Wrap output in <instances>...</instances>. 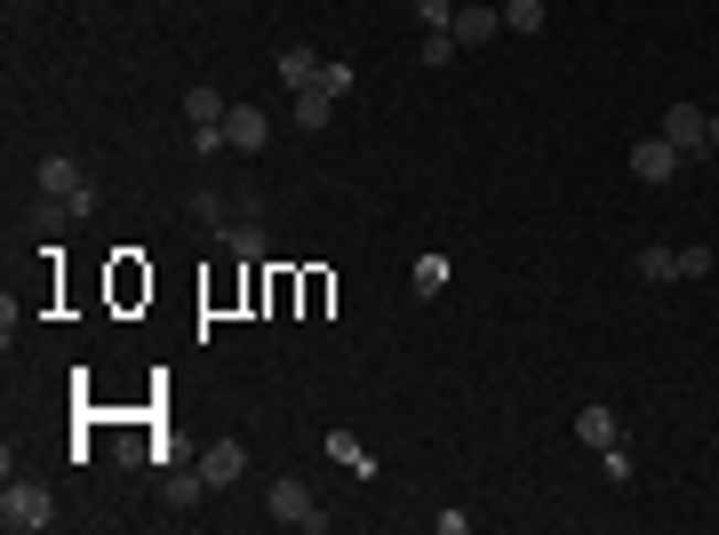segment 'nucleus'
<instances>
[{"label": "nucleus", "mask_w": 719, "mask_h": 535, "mask_svg": "<svg viewBox=\"0 0 719 535\" xmlns=\"http://www.w3.org/2000/svg\"><path fill=\"white\" fill-rule=\"evenodd\" d=\"M32 184H41V200H64L73 216H88V208H96V176L81 169L73 152H41V169H32Z\"/></svg>", "instance_id": "f257e3e1"}, {"label": "nucleus", "mask_w": 719, "mask_h": 535, "mask_svg": "<svg viewBox=\"0 0 719 535\" xmlns=\"http://www.w3.org/2000/svg\"><path fill=\"white\" fill-rule=\"evenodd\" d=\"M49 520H56V495L41 480H9V488H0V527H9V535H41Z\"/></svg>", "instance_id": "f03ea898"}, {"label": "nucleus", "mask_w": 719, "mask_h": 535, "mask_svg": "<svg viewBox=\"0 0 719 535\" xmlns=\"http://www.w3.org/2000/svg\"><path fill=\"white\" fill-rule=\"evenodd\" d=\"M272 520H281V527H304V535L328 527V512L313 504V488H304V480H272Z\"/></svg>", "instance_id": "7ed1b4c3"}, {"label": "nucleus", "mask_w": 719, "mask_h": 535, "mask_svg": "<svg viewBox=\"0 0 719 535\" xmlns=\"http://www.w3.org/2000/svg\"><path fill=\"white\" fill-rule=\"evenodd\" d=\"M656 137H672L679 152H688V160H696V152H711V113H704V105H672V113H664V128H656Z\"/></svg>", "instance_id": "20e7f679"}, {"label": "nucleus", "mask_w": 719, "mask_h": 535, "mask_svg": "<svg viewBox=\"0 0 719 535\" xmlns=\"http://www.w3.org/2000/svg\"><path fill=\"white\" fill-rule=\"evenodd\" d=\"M679 160H688V152H679L672 137H639V145H632V176H639V184H672Z\"/></svg>", "instance_id": "39448f33"}, {"label": "nucleus", "mask_w": 719, "mask_h": 535, "mask_svg": "<svg viewBox=\"0 0 719 535\" xmlns=\"http://www.w3.org/2000/svg\"><path fill=\"white\" fill-rule=\"evenodd\" d=\"M456 49H488L496 32H504V9H479V0H456Z\"/></svg>", "instance_id": "423d86ee"}, {"label": "nucleus", "mask_w": 719, "mask_h": 535, "mask_svg": "<svg viewBox=\"0 0 719 535\" xmlns=\"http://www.w3.org/2000/svg\"><path fill=\"white\" fill-rule=\"evenodd\" d=\"M224 137H232V152H264V145H272V120H264L256 105H232V113H224Z\"/></svg>", "instance_id": "0eeeda50"}, {"label": "nucleus", "mask_w": 719, "mask_h": 535, "mask_svg": "<svg viewBox=\"0 0 719 535\" xmlns=\"http://www.w3.org/2000/svg\"><path fill=\"white\" fill-rule=\"evenodd\" d=\"M240 472H249V448H240V440H216L209 456H200V480H209V488H232Z\"/></svg>", "instance_id": "6e6552de"}, {"label": "nucleus", "mask_w": 719, "mask_h": 535, "mask_svg": "<svg viewBox=\"0 0 719 535\" xmlns=\"http://www.w3.org/2000/svg\"><path fill=\"white\" fill-rule=\"evenodd\" d=\"M575 440H584V448H615V440H624V424H615V408L592 399V408H575Z\"/></svg>", "instance_id": "1a4fd4ad"}, {"label": "nucleus", "mask_w": 719, "mask_h": 535, "mask_svg": "<svg viewBox=\"0 0 719 535\" xmlns=\"http://www.w3.org/2000/svg\"><path fill=\"white\" fill-rule=\"evenodd\" d=\"M320 448H328L336 463H345V472H352V480H376V456H368V448L352 440V431H345V424H336V431H328V440H320Z\"/></svg>", "instance_id": "9d476101"}, {"label": "nucleus", "mask_w": 719, "mask_h": 535, "mask_svg": "<svg viewBox=\"0 0 719 535\" xmlns=\"http://www.w3.org/2000/svg\"><path fill=\"white\" fill-rule=\"evenodd\" d=\"M224 113H232V105H224L216 88H192V96H184V120H192V128H224Z\"/></svg>", "instance_id": "9b49d317"}, {"label": "nucleus", "mask_w": 719, "mask_h": 535, "mask_svg": "<svg viewBox=\"0 0 719 535\" xmlns=\"http://www.w3.org/2000/svg\"><path fill=\"white\" fill-rule=\"evenodd\" d=\"M336 120V96L328 88H296V128H328Z\"/></svg>", "instance_id": "f8f14e48"}, {"label": "nucleus", "mask_w": 719, "mask_h": 535, "mask_svg": "<svg viewBox=\"0 0 719 535\" xmlns=\"http://www.w3.org/2000/svg\"><path fill=\"white\" fill-rule=\"evenodd\" d=\"M504 32L536 41V32H543V0H504Z\"/></svg>", "instance_id": "ddd939ff"}, {"label": "nucleus", "mask_w": 719, "mask_h": 535, "mask_svg": "<svg viewBox=\"0 0 719 535\" xmlns=\"http://www.w3.org/2000/svg\"><path fill=\"white\" fill-rule=\"evenodd\" d=\"M281 81H288V88H313V81H320V56H313V49H288V56H281Z\"/></svg>", "instance_id": "4468645a"}, {"label": "nucleus", "mask_w": 719, "mask_h": 535, "mask_svg": "<svg viewBox=\"0 0 719 535\" xmlns=\"http://www.w3.org/2000/svg\"><path fill=\"white\" fill-rule=\"evenodd\" d=\"M224 248H232L240 264H256V256H264V224H224Z\"/></svg>", "instance_id": "2eb2a0df"}, {"label": "nucleus", "mask_w": 719, "mask_h": 535, "mask_svg": "<svg viewBox=\"0 0 719 535\" xmlns=\"http://www.w3.org/2000/svg\"><path fill=\"white\" fill-rule=\"evenodd\" d=\"M639 280H647V288L679 280V248H647V256H639Z\"/></svg>", "instance_id": "dca6fc26"}, {"label": "nucleus", "mask_w": 719, "mask_h": 535, "mask_svg": "<svg viewBox=\"0 0 719 535\" xmlns=\"http://www.w3.org/2000/svg\"><path fill=\"white\" fill-rule=\"evenodd\" d=\"M160 495H168V504H200V495H209V480H200V472H168Z\"/></svg>", "instance_id": "f3484780"}, {"label": "nucleus", "mask_w": 719, "mask_h": 535, "mask_svg": "<svg viewBox=\"0 0 719 535\" xmlns=\"http://www.w3.org/2000/svg\"><path fill=\"white\" fill-rule=\"evenodd\" d=\"M464 49H456V32H424V49H416V64H432V73H440V64H456Z\"/></svg>", "instance_id": "a211bd4d"}, {"label": "nucleus", "mask_w": 719, "mask_h": 535, "mask_svg": "<svg viewBox=\"0 0 719 535\" xmlns=\"http://www.w3.org/2000/svg\"><path fill=\"white\" fill-rule=\"evenodd\" d=\"M448 288V256H416V296H440Z\"/></svg>", "instance_id": "6ab92c4d"}, {"label": "nucleus", "mask_w": 719, "mask_h": 535, "mask_svg": "<svg viewBox=\"0 0 719 535\" xmlns=\"http://www.w3.org/2000/svg\"><path fill=\"white\" fill-rule=\"evenodd\" d=\"M416 17H424V32H448L456 24V0H416Z\"/></svg>", "instance_id": "aec40b11"}, {"label": "nucleus", "mask_w": 719, "mask_h": 535, "mask_svg": "<svg viewBox=\"0 0 719 535\" xmlns=\"http://www.w3.org/2000/svg\"><path fill=\"white\" fill-rule=\"evenodd\" d=\"M313 88H328V96H352V64H320V81Z\"/></svg>", "instance_id": "412c9836"}, {"label": "nucleus", "mask_w": 719, "mask_h": 535, "mask_svg": "<svg viewBox=\"0 0 719 535\" xmlns=\"http://www.w3.org/2000/svg\"><path fill=\"white\" fill-rule=\"evenodd\" d=\"M600 463H607V480H615V488L632 480V456H624V440H615V448H600Z\"/></svg>", "instance_id": "4be33fe9"}, {"label": "nucleus", "mask_w": 719, "mask_h": 535, "mask_svg": "<svg viewBox=\"0 0 719 535\" xmlns=\"http://www.w3.org/2000/svg\"><path fill=\"white\" fill-rule=\"evenodd\" d=\"M224 145H232V137H224V128H192V152H200V160H216Z\"/></svg>", "instance_id": "5701e85b"}, {"label": "nucleus", "mask_w": 719, "mask_h": 535, "mask_svg": "<svg viewBox=\"0 0 719 535\" xmlns=\"http://www.w3.org/2000/svg\"><path fill=\"white\" fill-rule=\"evenodd\" d=\"M192 216L209 224V232H224V200H216V192H200V200H192Z\"/></svg>", "instance_id": "b1692460"}, {"label": "nucleus", "mask_w": 719, "mask_h": 535, "mask_svg": "<svg viewBox=\"0 0 719 535\" xmlns=\"http://www.w3.org/2000/svg\"><path fill=\"white\" fill-rule=\"evenodd\" d=\"M711 272V248H679V280H704Z\"/></svg>", "instance_id": "393cba45"}]
</instances>
